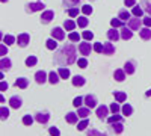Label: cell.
<instances>
[{
  "mask_svg": "<svg viewBox=\"0 0 151 136\" xmlns=\"http://www.w3.org/2000/svg\"><path fill=\"white\" fill-rule=\"evenodd\" d=\"M83 101H85V100H83V97H80V95H79V97H76V98H74L73 104H74L76 107H80V106L83 104Z\"/></svg>",
  "mask_w": 151,
  "mask_h": 136,
  "instance_id": "cell-46",
  "label": "cell"
},
{
  "mask_svg": "<svg viewBox=\"0 0 151 136\" xmlns=\"http://www.w3.org/2000/svg\"><path fill=\"white\" fill-rule=\"evenodd\" d=\"M86 136H106V135H103V133H100V132H97L95 129H91V130H88Z\"/></svg>",
  "mask_w": 151,
  "mask_h": 136,
  "instance_id": "cell-49",
  "label": "cell"
},
{
  "mask_svg": "<svg viewBox=\"0 0 151 136\" xmlns=\"http://www.w3.org/2000/svg\"><path fill=\"white\" fill-rule=\"evenodd\" d=\"M48 133H50V136H60V132H59L58 127H50Z\"/></svg>",
  "mask_w": 151,
  "mask_h": 136,
  "instance_id": "cell-48",
  "label": "cell"
},
{
  "mask_svg": "<svg viewBox=\"0 0 151 136\" xmlns=\"http://www.w3.org/2000/svg\"><path fill=\"white\" fill-rule=\"evenodd\" d=\"M56 41H58V40H55L53 36H52V38H48V40L45 41V45H47L48 50H56V48H58V42H56Z\"/></svg>",
  "mask_w": 151,
  "mask_h": 136,
  "instance_id": "cell-27",
  "label": "cell"
},
{
  "mask_svg": "<svg viewBox=\"0 0 151 136\" xmlns=\"http://www.w3.org/2000/svg\"><path fill=\"white\" fill-rule=\"evenodd\" d=\"M0 114H2V119H6V118L9 117V110H8V107L2 106V109H0Z\"/></svg>",
  "mask_w": 151,
  "mask_h": 136,
  "instance_id": "cell-50",
  "label": "cell"
},
{
  "mask_svg": "<svg viewBox=\"0 0 151 136\" xmlns=\"http://www.w3.org/2000/svg\"><path fill=\"white\" fill-rule=\"evenodd\" d=\"M68 40H70V41H73V42H77V41L80 40V35H79L77 32H70Z\"/></svg>",
  "mask_w": 151,
  "mask_h": 136,
  "instance_id": "cell-40",
  "label": "cell"
},
{
  "mask_svg": "<svg viewBox=\"0 0 151 136\" xmlns=\"http://www.w3.org/2000/svg\"><path fill=\"white\" fill-rule=\"evenodd\" d=\"M12 67V62H11V59L9 58H2V60H0V68H2V71H5V70H9Z\"/></svg>",
  "mask_w": 151,
  "mask_h": 136,
  "instance_id": "cell-23",
  "label": "cell"
},
{
  "mask_svg": "<svg viewBox=\"0 0 151 136\" xmlns=\"http://www.w3.org/2000/svg\"><path fill=\"white\" fill-rule=\"evenodd\" d=\"M36 62H38L36 56H29V58L26 59V67H35Z\"/></svg>",
  "mask_w": 151,
  "mask_h": 136,
  "instance_id": "cell-37",
  "label": "cell"
},
{
  "mask_svg": "<svg viewBox=\"0 0 151 136\" xmlns=\"http://www.w3.org/2000/svg\"><path fill=\"white\" fill-rule=\"evenodd\" d=\"M107 38L113 42H116L121 38V33H119V30H116V27H112L110 30H107Z\"/></svg>",
  "mask_w": 151,
  "mask_h": 136,
  "instance_id": "cell-13",
  "label": "cell"
},
{
  "mask_svg": "<svg viewBox=\"0 0 151 136\" xmlns=\"http://www.w3.org/2000/svg\"><path fill=\"white\" fill-rule=\"evenodd\" d=\"M15 86H17V88H21V89H26L27 86H29V79H26V77H18V79L15 80Z\"/></svg>",
  "mask_w": 151,
  "mask_h": 136,
  "instance_id": "cell-18",
  "label": "cell"
},
{
  "mask_svg": "<svg viewBox=\"0 0 151 136\" xmlns=\"http://www.w3.org/2000/svg\"><path fill=\"white\" fill-rule=\"evenodd\" d=\"M35 119L40 122V124H47V122L50 121V114L48 112H36Z\"/></svg>",
  "mask_w": 151,
  "mask_h": 136,
  "instance_id": "cell-9",
  "label": "cell"
},
{
  "mask_svg": "<svg viewBox=\"0 0 151 136\" xmlns=\"http://www.w3.org/2000/svg\"><path fill=\"white\" fill-rule=\"evenodd\" d=\"M83 100H85V104L89 109H95L97 107V97L94 94H86L83 97Z\"/></svg>",
  "mask_w": 151,
  "mask_h": 136,
  "instance_id": "cell-5",
  "label": "cell"
},
{
  "mask_svg": "<svg viewBox=\"0 0 151 136\" xmlns=\"http://www.w3.org/2000/svg\"><path fill=\"white\" fill-rule=\"evenodd\" d=\"M124 5L125 6H134L136 5V0H124Z\"/></svg>",
  "mask_w": 151,
  "mask_h": 136,
  "instance_id": "cell-55",
  "label": "cell"
},
{
  "mask_svg": "<svg viewBox=\"0 0 151 136\" xmlns=\"http://www.w3.org/2000/svg\"><path fill=\"white\" fill-rule=\"evenodd\" d=\"M35 80H36L38 85H42V83H45V82L48 80V74H47L44 70L36 71V73H35Z\"/></svg>",
  "mask_w": 151,
  "mask_h": 136,
  "instance_id": "cell-8",
  "label": "cell"
},
{
  "mask_svg": "<svg viewBox=\"0 0 151 136\" xmlns=\"http://www.w3.org/2000/svg\"><path fill=\"white\" fill-rule=\"evenodd\" d=\"M103 55H106V56L115 55V45H113L112 42H104L103 44Z\"/></svg>",
  "mask_w": 151,
  "mask_h": 136,
  "instance_id": "cell-15",
  "label": "cell"
},
{
  "mask_svg": "<svg viewBox=\"0 0 151 136\" xmlns=\"http://www.w3.org/2000/svg\"><path fill=\"white\" fill-rule=\"evenodd\" d=\"M58 73H59L60 79H68V77H70V70L65 68V67H59V68H58Z\"/></svg>",
  "mask_w": 151,
  "mask_h": 136,
  "instance_id": "cell-29",
  "label": "cell"
},
{
  "mask_svg": "<svg viewBox=\"0 0 151 136\" xmlns=\"http://www.w3.org/2000/svg\"><path fill=\"white\" fill-rule=\"evenodd\" d=\"M88 23H89V20L86 18V15H82V17L77 18V26H79V27H86Z\"/></svg>",
  "mask_w": 151,
  "mask_h": 136,
  "instance_id": "cell-31",
  "label": "cell"
},
{
  "mask_svg": "<svg viewBox=\"0 0 151 136\" xmlns=\"http://www.w3.org/2000/svg\"><path fill=\"white\" fill-rule=\"evenodd\" d=\"M109 110H110V107H107V106L101 104V106H98V107H97L95 114H97V117H98L100 119H106V118H107V115H109Z\"/></svg>",
  "mask_w": 151,
  "mask_h": 136,
  "instance_id": "cell-6",
  "label": "cell"
},
{
  "mask_svg": "<svg viewBox=\"0 0 151 136\" xmlns=\"http://www.w3.org/2000/svg\"><path fill=\"white\" fill-rule=\"evenodd\" d=\"M142 21H144V24H145L147 27H151V17H145Z\"/></svg>",
  "mask_w": 151,
  "mask_h": 136,
  "instance_id": "cell-54",
  "label": "cell"
},
{
  "mask_svg": "<svg viewBox=\"0 0 151 136\" xmlns=\"http://www.w3.org/2000/svg\"><path fill=\"white\" fill-rule=\"evenodd\" d=\"M119 110H121V106H119L118 103H112V104H110V112H112V114H118Z\"/></svg>",
  "mask_w": 151,
  "mask_h": 136,
  "instance_id": "cell-47",
  "label": "cell"
},
{
  "mask_svg": "<svg viewBox=\"0 0 151 136\" xmlns=\"http://www.w3.org/2000/svg\"><path fill=\"white\" fill-rule=\"evenodd\" d=\"M62 3H64V6H67V8H74V6H77L80 3V0H62Z\"/></svg>",
  "mask_w": 151,
  "mask_h": 136,
  "instance_id": "cell-32",
  "label": "cell"
},
{
  "mask_svg": "<svg viewBox=\"0 0 151 136\" xmlns=\"http://www.w3.org/2000/svg\"><path fill=\"white\" fill-rule=\"evenodd\" d=\"M125 74H127V73L124 71V68H122V70L118 68V70H115V73H113V77H115L116 82H122V80L125 79Z\"/></svg>",
  "mask_w": 151,
  "mask_h": 136,
  "instance_id": "cell-21",
  "label": "cell"
},
{
  "mask_svg": "<svg viewBox=\"0 0 151 136\" xmlns=\"http://www.w3.org/2000/svg\"><path fill=\"white\" fill-rule=\"evenodd\" d=\"M77 65H79L80 68H86V67H88V59H86V56L77 59Z\"/></svg>",
  "mask_w": 151,
  "mask_h": 136,
  "instance_id": "cell-44",
  "label": "cell"
},
{
  "mask_svg": "<svg viewBox=\"0 0 151 136\" xmlns=\"http://www.w3.org/2000/svg\"><path fill=\"white\" fill-rule=\"evenodd\" d=\"M110 127H112V132H113V133H116V135H119V133H122V132H124V124H122L121 121L112 122Z\"/></svg>",
  "mask_w": 151,
  "mask_h": 136,
  "instance_id": "cell-17",
  "label": "cell"
},
{
  "mask_svg": "<svg viewBox=\"0 0 151 136\" xmlns=\"http://www.w3.org/2000/svg\"><path fill=\"white\" fill-rule=\"evenodd\" d=\"M32 122H33V117L32 115H24L23 117V124L24 126H32Z\"/></svg>",
  "mask_w": 151,
  "mask_h": 136,
  "instance_id": "cell-41",
  "label": "cell"
},
{
  "mask_svg": "<svg viewBox=\"0 0 151 136\" xmlns=\"http://www.w3.org/2000/svg\"><path fill=\"white\" fill-rule=\"evenodd\" d=\"M113 97H115V100L118 103H124L125 100H127V94L122 92V91H113Z\"/></svg>",
  "mask_w": 151,
  "mask_h": 136,
  "instance_id": "cell-19",
  "label": "cell"
},
{
  "mask_svg": "<svg viewBox=\"0 0 151 136\" xmlns=\"http://www.w3.org/2000/svg\"><path fill=\"white\" fill-rule=\"evenodd\" d=\"M132 14H133L134 17H142V14H144V9H142L141 6H133Z\"/></svg>",
  "mask_w": 151,
  "mask_h": 136,
  "instance_id": "cell-38",
  "label": "cell"
},
{
  "mask_svg": "<svg viewBox=\"0 0 151 136\" xmlns=\"http://www.w3.org/2000/svg\"><path fill=\"white\" fill-rule=\"evenodd\" d=\"M68 15L70 17H79V9L77 8H70L68 9Z\"/></svg>",
  "mask_w": 151,
  "mask_h": 136,
  "instance_id": "cell-51",
  "label": "cell"
},
{
  "mask_svg": "<svg viewBox=\"0 0 151 136\" xmlns=\"http://www.w3.org/2000/svg\"><path fill=\"white\" fill-rule=\"evenodd\" d=\"M3 42L8 44V45H12V44L17 42V38H14L12 35H5V36H3Z\"/></svg>",
  "mask_w": 151,
  "mask_h": 136,
  "instance_id": "cell-33",
  "label": "cell"
},
{
  "mask_svg": "<svg viewBox=\"0 0 151 136\" xmlns=\"http://www.w3.org/2000/svg\"><path fill=\"white\" fill-rule=\"evenodd\" d=\"M82 38H83L85 41H91V40L94 38V33L89 32V30H85V32L82 33Z\"/></svg>",
  "mask_w": 151,
  "mask_h": 136,
  "instance_id": "cell-42",
  "label": "cell"
},
{
  "mask_svg": "<svg viewBox=\"0 0 151 136\" xmlns=\"http://www.w3.org/2000/svg\"><path fill=\"white\" fill-rule=\"evenodd\" d=\"M89 114H91V109L88 107V106L86 107H82V106L77 107V115L80 118H88V115H89Z\"/></svg>",
  "mask_w": 151,
  "mask_h": 136,
  "instance_id": "cell-26",
  "label": "cell"
},
{
  "mask_svg": "<svg viewBox=\"0 0 151 136\" xmlns=\"http://www.w3.org/2000/svg\"><path fill=\"white\" fill-rule=\"evenodd\" d=\"M55 60L60 65H71L74 62H77V48L74 44H65L62 45L55 55Z\"/></svg>",
  "mask_w": 151,
  "mask_h": 136,
  "instance_id": "cell-1",
  "label": "cell"
},
{
  "mask_svg": "<svg viewBox=\"0 0 151 136\" xmlns=\"http://www.w3.org/2000/svg\"><path fill=\"white\" fill-rule=\"evenodd\" d=\"M94 50V45H91L89 41H86V42H80L79 44V52L80 55L83 56H88V55H91V52Z\"/></svg>",
  "mask_w": 151,
  "mask_h": 136,
  "instance_id": "cell-3",
  "label": "cell"
},
{
  "mask_svg": "<svg viewBox=\"0 0 151 136\" xmlns=\"http://www.w3.org/2000/svg\"><path fill=\"white\" fill-rule=\"evenodd\" d=\"M134 70H136V67H134V62H133V60H127V62L124 64V71L127 73V74H133Z\"/></svg>",
  "mask_w": 151,
  "mask_h": 136,
  "instance_id": "cell-24",
  "label": "cell"
},
{
  "mask_svg": "<svg viewBox=\"0 0 151 136\" xmlns=\"http://www.w3.org/2000/svg\"><path fill=\"white\" fill-rule=\"evenodd\" d=\"M116 121H122V117H121V115H116V114H113L112 117H107V122H109V124H112V122H116Z\"/></svg>",
  "mask_w": 151,
  "mask_h": 136,
  "instance_id": "cell-39",
  "label": "cell"
},
{
  "mask_svg": "<svg viewBox=\"0 0 151 136\" xmlns=\"http://www.w3.org/2000/svg\"><path fill=\"white\" fill-rule=\"evenodd\" d=\"M142 3H144L145 12H148V14L151 15V0H142Z\"/></svg>",
  "mask_w": 151,
  "mask_h": 136,
  "instance_id": "cell-45",
  "label": "cell"
},
{
  "mask_svg": "<svg viewBox=\"0 0 151 136\" xmlns=\"http://www.w3.org/2000/svg\"><path fill=\"white\" fill-rule=\"evenodd\" d=\"M118 17H119L122 21H129V20H130V12H129L127 9H121V11L118 12Z\"/></svg>",
  "mask_w": 151,
  "mask_h": 136,
  "instance_id": "cell-30",
  "label": "cell"
},
{
  "mask_svg": "<svg viewBox=\"0 0 151 136\" xmlns=\"http://www.w3.org/2000/svg\"><path fill=\"white\" fill-rule=\"evenodd\" d=\"M45 8V5L42 2H33V3H27L26 5V12L32 14V12H36V11H42Z\"/></svg>",
  "mask_w": 151,
  "mask_h": 136,
  "instance_id": "cell-4",
  "label": "cell"
},
{
  "mask_svg": "<svg viewBox=\"0 0 151 136\" xmlns=\"http://www.w3.org/2000/svg\"><path fill=\"white\" fill-rule=\"evenodd\" d=\"M94 52L103 53V44H101V42H95V44H94Z\"/></svg>",
  "mask_w": 151,
  "mask_h": 136,
  "instance_id": "cell-53",
  "label": "cell"
},
{
  "mask_svg": "<svg viewBox=\"0 0 151 136\" xmlns=\"http://www.w3.org/2000/svg\"><path fill=\"white\" fill-rule=\"evenodd\" d=\"M110 24H112V27H122L124 26V23H122V20L118 17V18H112L110 20Z\"/></svg>",
  "mask_w": 151,
  "mask_h": 136,
  "instance_id": "cell-35",
  "label": "cell"
},
{
  "mask_svg": "<svg viewBox=\"0 0 151 136\" xmlns=\"http://www.w3.org/2000/svg\"><path fill=\"white\" fill-rule=\"evenodd\" d=\"M59 80H60L59 73H55V71H50V73H48V82L52 83V85H56Z\"/></svg>",
  "mask_w": 151,
  "mask_h": 136,
  "instance_id": "cell-25",
  "label": "cell"
},
{
  "mask_svg": "<svg viewBox=\"0 0 151 136\" xmlns=\"http://www.w3.org/2000/svg\"><path fill=\"white\" fill-rule=\"evenodd\" d=\"M29 42H30V35L29 33H20L17 36V44L20 47H26Z\"/></svg>",
  "mask_w": 151,
  "mask_h": 136,
  "instance_id": "cell-7",
  "label": "cell"
},
{
  "mask_svg": "<svg viewBox=\"0 0 151 136\" xmlns=\"http://www.w3.org/2000/svg\"><path fill=\"white\" fill-rule=\"evenodd\" d=\"M145 95H147V97H151V89H148V91L145 92Z\"/></svg>",
  "mask_w": 151,
  "mask_h": 136,
  "instance_id": "cell-57",
  "label": "cell"
},
{
  "mask_svg": "<svg viewBox=\"0 0 151 136\" xmlns=\"http://www.w3.org/2000/svg\"><path fill=\"white\" fill-rule=\"evenodd\" d=\"M82 12H83V15H91V14H92V6L83 5V6H82Z\"/></svg>",
  "mask_w": 151,
  "mask_h": 136,
  "instance_id": "cell-43",
  "label": "cell"
},
{
  "mask_svg": "<svg viewBox=\"0 0 151 136\" xmlns=\"http://www.w3.org/2000/svg\"><path fill=\"white\" fill-rule=\"evenodd\" d=\"M79 115H77V112H68L67 115H65V119H67V122L68 124H76V122L79 121Z\"/></svg>",
  "mask_w": 151,
  "mask_h": 136,
  "instance_id": "cell-16",
  "label": "cell"
},
{
  "mask_svg": "<svg viewBox=\"0 0 151 136\" xmlns=\"http://www.w3.org/2000/svg\"><path fill=\"white\" fill-rule=\"evenodd\" d=\"M142 20H141V17H134V18H130L129 21H127V26L132 29V30H141L142 27Z\"/></svg>",
  "mask_w": 151,
  "mask_h": 136,
  "instance_id": "cell-2",
  "label": "cell"
},
{
  "mask_svg": "<svg viewBox=\"0 0 151 136\" xmlns=\"http://www.w3.org/2000/svg\"><path fill=\"white\" fill-rule=\"evenodd\" d=\"M0 89H2V91H6L8 89V83L5 80H2V83H0Z\"/></svg>",
  "mask_w": 151,
  "mask_h": 136,
  "instance_id": "cell-56",
  "label": "cell"
},
{
  "mask_svg": "<svg viewBox=\"0 0 151 136\" xmlns=\"http://www.w3.org/2000/svg\"><path fill=\"white\" fill-rule=\"evenodd\" d=\"M55 18V12L52 11V9H48V11H44L42 12V15H41V23L42 24H47V23H50Z\"/></svg>",
  "mask_w": 151,
  "mask_h": 136,
  "instance_id": "cell-12",
  "label": "cell"
},
{
  "mask_svg": "<svg viewBox=\"0 0 151 136\" xmlns=\"http://www.w3.org/2000/svg\"><path fill=\"white\" fill-rule=\"evenodd\" d=\"M76 26H77V23H74L73 20H65V23H64L65 30H74Z\"/></svg>",
  "mask_w": 151,
  "mask_h": 136,
  "instance_id": "cell-34",
  "label": "cell"
},
{
  "mask_svg": "<svg viewBox=\"0 0 151 136\" xmlns=\"http://www.w3.org/2000/svg\"><path fill=\"white\" fill-rule=\"evenodd\" d=\"M88 126H89V119H88V118H83V119H82V121L79 122V126H77V130H80V132H82V130H85V129H86Z\"/></svg>",
  "mask_w": 151,
  "mask_h": 136,
  "instance_id": "cell-36",
  "label": "cell"
},
{
  "mask_svg": "<svg viewBox=\"0 0 151 136\" xmlns=\"http://www.w3.org/2000/svg\"><path fill=\"white\" fill-rule=\"evenodd\" d=\"M71 82H73L74 86H77V88H79V86H83V85L86 83V79H85L83 76H79V74H77V76H74V77L71 79Z\"/></svg>",
  "mask_w": 151,
  "mask_h": 136,
  "instance_id": "cell-20",
  "label": "cell"
},
{
  "mask_svg": "<svg viewBox=\"0 0 151 136\" xmlns=\"http://www.w3.org/2000/svg\"><path fill=\"white\" fill-rule=\"evenodd\" d=\"M2 2H3V3H5V2H8V0H2Z\"/></svg>",
  "mask_w": 151,
  "mask_h": 136,
  "instance_id": "cell-58",
  "label": "cell"
},
{
  "mask_svg": "<svg viewBox=\"0 0 151 136\" xmlns=\"http://www.w3.org/2000/svg\"><path fill=\"white\" fill-rule=\"evenodd\" d=\"M121 112H122L124 117H130V115L133 114V107H132L129 103H125V104L121 107Z\"/></svg>",
  "mask_w": 151,
  "mask_h": 136,
  "instance_id": "cell-28",
  "label": "cell"
},
{
  "mask_svg": "<svg viewBox=\"0 0 151 136\" xmlns=\"http://www.w3.org/2000/svg\"><path fill=\"white\" fill-rule=\"evenodd\" d=\"M139 36H141L144 41L151 40V29H150V27H144V29H141V30H139Z\"/></svg>",
  "mask_w": 151,
  "mask_h": 136,
  "instance_id": "cell-22",
  "label": "cell"
},
{
  "mask_svg": "<svg viewBox=\"0 0 151 136\" xmlns=\"http://www.w3.org/2000/svg\"><path fill=\"white\" fill-rule=\"evenodd\" d=\"M119 33H121V38H122L124 41L132 40V36H133V30H132L129 26H122L121 30H119Z\"/></svg>",
  "mask_w": 151,
  "mask_h": 136,
  "instance_id": "cell-10",
  "label": "cell"
},
{
  "mask_svg": "<svg viewBox=\"0 0 151 136\" xmlns=\"http://www.w3.org/2000/svg\"><path fill=\"white\" fill-rule=\"evenodd\" d=\"M21 104H23L21 97H18V95H12V97L9 98V106H11L12 109H20Z\"/></svg>",
  "mask_w": 151,
  "mask_h": 136,
  "instance_id": "cell-11",
  "label": "cell"
},
{
  "mask_svg": "<svg viewBox=\"0 0 151 136\" xmlns=\"http://www.w3.org/2000/svg\"><path fill=\"white\" fill-rule=\"evenodd\" d=\"M52 36H53L55 40H58V41H64L65 40V32L62 30L60 27H55L52 30Z\"/></svg>",
  "mask_w": 151,
  "mask_h": 136,
  "instance_id": "cell-14",
  "label": "cell"
},
{
  "mask_svg": "<svg viewBox=\"0 0 151 136\" xmlns=\"http://www.w3.org/2000/svg\"><path fill=\"white\" fill-rule=\"evenodd\" d=\"M0 55H2V58L8 55V44H5V42H3L2 45H0Z\"/></svg>",
  "mask_w": 151,
  "mask_h": 136,
  "instance_id": "cell-52",
  "label": "cell"
}]
</instances>
